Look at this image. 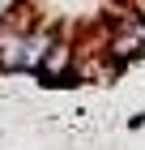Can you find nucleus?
Instances as JSON below:
<instances>
[{"label":"nucleus","mask_w":145,"mask_h":150,"mask_svg":"<svg viewBox=\"0 0 145 150\" xmlns=\"http://www.w3.org/2000/svg\"><path fill=\"white\" fill-rule=\"evenodd\" d=\"M34 77L43 81V86H64V81H73L77 77V47L56 35V43L47 47V56H43V64H39Z\"/></svg>","instance_id":"1"}]
</instances>
